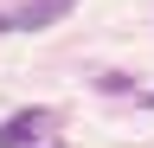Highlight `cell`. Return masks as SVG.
I'll list each match as a JSON object with an SVG mask.
<instances>
[{
  "mask_svg": "<svg viewBox=\"0 0 154 148\" xmlns=\"http://www.w3.org/2000/svg\"><path fill=\"white\" fill-rule=\"evenodd\" d=\"M45 129H51V109H13L0 122V148H38Z\"/></svg>",
  "mask_w": 154,
  "mask_h": 148,
  "instance_id": "obj_1",
  "label": "cell"
},
{
  "mask_svg": "<svg viewBox=\"0 0 154 148\" xmlns=\"http://www.w3.org/2000/svg\"><path fill=\"white\" fill-rule=\"evenodd\" d=\"M64 13H77V0H26V7L7 13V26H13V32H45V26L64 20Z\"/></svg>",
  "mask_w": 154,
  "mask_h": 148,
  "instance_id": "obj_2",
  "label": "cell"
},
{
  "mask_svg": "<svg viewBox=\"0 0 154 148\" xmlns=\"http://www.w3.org/2000/svg\"><path fill=\"white\" fill-rule=\"evenodd\" d=\"M148 109H154V90H148Z\"/></svg>",
  "mask_w": 154,
  "mask_h": 148,
  "instance_id": "obj_3",
  "label": "cell"
},
{
  "mask_svg": "<svg viewBox=\"0 0 154 148\" xmlns=\"http://www.w3.org/2000/svg\"><path fill=\"white\" fill-rule=\"evenodd\" d=\"M0 26H7V13H0Z\"/></svg>",
  "mask_w": 154,
  "mask_h": 148,
  "instance_id": "obj_4",
  "label": "cell"
}]
</instances>
